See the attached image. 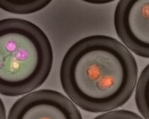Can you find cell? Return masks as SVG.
Segmentation results:
<instances>
[{"instance_id":"6da1fadb","label":"cell","mask_w":149,"mask_h":119,"mask_svg":"<svg viewBox=\"0 0 149 119\" xmlns=\"http://www.w3.org/2000/svg\"><path fill=\"white\" fill-rule=\"evenodd\" d=\"M135 59L114 38L94 35L75 42L60 67L62 87L81 109L100 113L123 106L137 78Z\"/></svg>"},{"instance_id":"7a4b0ae2","label":"cell","mask_w":149,"mask_h":119,"mask_svg":"<svg viewBox=\"0 0 149 119\" xmlns=\"http://www.w3.org/2000/svg\"><path fill=\"white\" fill-rule=\"evenodd\" d=\"M51 42L35 24L21 19L0 21V93L17 96L40 87L52 66Z\"/></svg>"},{"instance_id":"3957f363","label":"cell","mask_w":149,"mask_h":119,"mask_svg":"<svg viewBox=\"0 0 149 119\" xmlns=\"http://www.w3.org/2000/svg\"><path fill=\"white\" fill-rule=\"evenodd\" d=\"M116 33L136 55L149 58V0H121L114 13Z\"/></svg>"},{"instance_id":"277c9868","label":"cell","mask_w":149,"mask_h":119,"mask_svg":"<svg viewBox=\"0 0 149 119\" xmlns=\"http://www.w3.org/2000/svg\"><path fill=\"white\" fill-rule=\"evenodd\" d=\"M7 119H82V117L74 103L62 93L41 89L16 100Z\"/></svg>"},{"instance_id":"5b68a950","label":"cell","mask_w":149,"mask_h":119,"mask_svg":"<svg viewBox=\"0 0 149 119\" xmlns=\"http://www.w3.org/2000/svg\"><path fill=\"white\" fill-rule=\"evenodd\" d=\"M135 100L140 113L149 119V64L142 71L136 88Z\"/></svg>"},{"instance_id":"8992f818","label":"cell","mask_w":149,"mask_h":119,"mask_svg":"<svg viewBox=\"0 0 149 119\" xmlns=\"http://www.w3.org/2000/svg\"><path fill=\"white\" fill-rule=\"evenodd\" d=\"M51 2V0H0V8L6 12L12 13L22 15L29 14L37 12L42 9Z\"/></svg>"},{"instance_id":"52a82bcc","label":"cell","mask_w":149,"mask_h":119,"mask_svg":"<svg viewBox=\"0 0 149 119\" xmlns=\"http://www.w3.org/2000/svg\"><path fill=\"white\" fill-rule=\"evenodd\" d=\"M94 119H143L136 113L126 110H117L97 116Z\"/></svg>"},{"instance_id":"ba28073f","label":"cell","mask_w":149,"mask_h":119,"mask_svg":"<svg viewBox=\"0 0 149 119\" xmlns=\"http://www.w3.org/2000/svg\"><path fill=\"white\" fill-rule=\"evenodd\" d=\"M1 119H5V107L3 106L2 101H1Z\"/></svg>"},{"instance_id":"9c48e42d","label":"cell","mask_w":149,"mask_h":119,"mask_svg":"<svg viewBox=\"0 0 149 119\" xmlns=\"http://www.w3.org/2000/svg\"><path fill=\"white\" fill-rule=\"evenodd\" d=\"M113 1H86L87 2H89V3H108V2H112Z\"/></svg>"}]
</instances>
